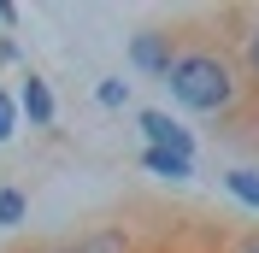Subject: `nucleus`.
Returning a JSON list of instances; mask_svg holds the SVG:
<instances>
[{"label":"nucleus","instance_id":"obj_1","mask_svg":"<svg viewBox=\"0 0 259 253\" xmlns=\"http://www.w3.org/2000/svg\"><path fill=\"white\" fill-rule=\"evenodd\" d=\"M165 89H171V100L189 118H230V112L242 106V95H247L236 53L218 48V41H183Z\"/></svg>","mask_w":259,"mask_h":253},{"label":"nucleus","instance_id":"obj_2","mask_svg":"<svg viewBox=\"0 0 259 253\" xmlns=\"http://www.w3.org/2000/svg\"><path fill=\"white\" fill-rule=\"evenodd\" d=\"M177 53H183V35L165 30V24H147V30L130 35V71L147 77V82H165V77H171Z\"/></svg>","mask_w":259,"mask_h":253},{"label":"nucleus","instance_id":"obj_3","mask_svg":"<svg viewBox=\"0 0 259 253\" xmlns=\"http://www.w3.org/2000/svg\"><path fill=\"white\" fill-rule=\"evenodd\" d=\"M136 124H142V136H147V147H159V153H177V159H194V136L171 118V112H159V106H142L136 112Z\"/></svg>","mask_w":259,"mask_h":253},{"label":"nucleus","instance_id":"obj_4","mask_svg":"<svg viewBox=\"0 0 259 253\" xmlns=\"http://www.w3.org/2000/svg\"><path fill=\"white\" fill-rule=\"evenodd\" d=\"M12 100H18V112H24L35 130H53V124H59V100H53V89H48L41 71H24V82H18Z\"/></svg>","mask_w":259,"mask_h":253},{"label":"nucleus","instance_id":"obj_5","mask_svg":"<svg viewBox=\"0 0 259 253\" xmlns=\"http://www.w3.org/2000/svg\"><path fill=\"white\" fill-rule=\"evenodd\" d=\"M30 253H130V236L118 230V224H106V230H89V236L41 241V247H30Z\"/></svg>","mask_w":259,"mask_h":253},{"label":"nucleus","instance_id":"obj_6","mask_svg":"<svg viewBox=\"0 0 259 253\" xmlns=\"http://www.w3.org/2000/svg\"><path fill=\"white\" fill-rule=\"evenodd\" d=\"M142 165L165 183H189L194 177V159H177V153H159V147H142Z\"/></svg>","mask_w":259,"mask_h":253},{"label":"nucleus","instance_id":"obj_7","mask_svg":"<svg viewBox=\"0 0 259 253\" xmlns=\"http://www.w3.org/2000/svg\"><path fill=\"white\" fill-rule=\"evenodd\" d=\"M236 65H242V82L259 89V24H247L242 41H236Z\"/></svg>","mask_w":259,"mask_h":253},{"label":"nucleus","instance_id":"obj_8","mask_svg":"<svg viewBox=\"0 0 259 253\" xmlns=\"http://www.w3.org/2000/svg\"><path fill=\"white\" fill-rule=\"evenodd\" d=\"M224 194L242 200L247 212H259V171H224Z\"/></svg>","mask_w":259,"mask_h":253},{"label":"nucleus","instance_id":"obj_9","mask_svg":"<svg viewBox=\"0 0 259 253\" xmlns=\"http://www.w3.org/2000/svg\"><path fill=\"white\" fill-rule=\"evenodd\" d=\"M24 218H30V194L18 189V183H6L0 189V230H18Z\"/></svg>","mask_w":259,"mask_h":253},{"label":"nucleus","instance_id":"obj_10","mask_svg":"<svg viewBox=\"0 0 259 253\" xmlns=\"http://www.w3.org/2000/svg\"><path fill=\"white\" fill-rule=\"evenodd\" d=\"M95 100H100L106 112H124V106H130V82H124V77H100Z\"/></svg>","mask_w":259,"mask_h":253},{"label":"nucleus","instance_id":"obj_11","mask_svg":"<svg viewBox=\"0 0 259 253\" xmlns=\"http://www.w3.org/2000/svg\"><path fill=\"white\" fill-rule=\"evenodd\" d=\"M12 136H18V100L0 89V142H12Z\"/></svg>","mask_w":259,"mask_h":253},{"label":"nucleus","instance_id":"obj_12","mask_svg":"<svg viewBox=\"0 0 259 253\" xmlns=\"http://www.w3.org/2000/svg\"><path fill=\"white\" fill-rule=\"evenodd\" d=\"M230 253H259V230H253V236H242V241H236Z\"/></svg>","mask_w":259,"mask_h":253}]
</instances>
